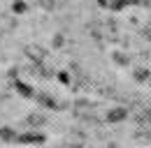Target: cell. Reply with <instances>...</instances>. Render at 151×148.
Instances as JSON below:
<instances>
[{
    "instance_id": "6da1fadb",
    "label": "cell",
    "mask_w": 151,
    "mask_h": 148,
    "mask_svg": "<svg viewBox=\"0 0 151 148\" xmlns=\"http://www.w3.org/2000/svg\"><path fill=\"white\" fill-rule=\"evenodd\" d=\"M126 116H128V111L123 109V107H116L107 113V120L109 123H121V120H126Z\"/></svg>"
},
{
    "instance_id": "7a4b0ae2",
    "label": "cell",
    "mask_w": 151,
    "mask_h": 148,
    "mask_svg": "<svg viewBox=\"0 0 151 148\" xmlns=\"http://www.w3.org/2000/svg\"><path fill=\"white\" fill-rule=\"evenodd\" d=\"M19 141H21V144H42V141H44V137L37 134V132H28V134H21Z\"/></svg>"
},
{
    "instance_id": "3957f363",
    "label": "cell",
    "mask_w": 151,
    "mask_h": 148,
    "mask_svg": "<svg viewBox=\"0 0 151 148\" xmlns=\"http://www.w3.org/2000/svg\"><path fill=\"white\" fill-rule=\"evenodd\" d=\"M26 120H28V125L37 127V125H42V123H44V116H37V113H30V116H28Z\"/></svg>"
},
{
    "instance_id": "277c9868",
    "label": "cell",
    "mask_w": 151,
    "mask_h": 148,
    "mask_svg": "<svg viewBox=\"0 0 151 148\" xmlns=\"http://www.w3.org/2000/svg\"><path fill=\"white\" fill-rule=\"evenodd\" d=\"M0 137H2L5 141H14V139H17V134H14L9 127H2V130H0Z\"/></svg>"
},
{
    "instance_id": "5b68a950",
    "label": "cell",
    "mask_w": 151,
    "mask_h": 148,
    "mask_svg": "<svg viewBox=\"0 0 151 148\" xmlns=\"http://www.w3.org/2000/svg\"><path fill=\"white\" fill-rule=\"evenodd\" d=\"M37 100H40V102H42V104H44V107H51V109L56 107V102H54L51 97H47V95H37Z\"/></svg>"
},
{
    "instance_id": "8992f818",
    "label": "cell",
    "mask_w": 151,
    "mask_h": 148,
    "mask_svg": "<svg viewBox=\"0 0 151 148\" xmlns=\"http://www.w3.org/2000/svg\"><path fill=\"white\" fill-rule=\"evenodd\" d=\"M147 79H149L147 70H135V81H147Z\"/></svg>"
},
{
    "instance_id": "52a82bcc",
    "label": "cell",
    "mask_w": 151,
    "mask_h": 148,
    "mask_svg": "<svg viewBox=\"0 0 151 148\" xmlns=\"http://www.w3.org/2000/svg\"><path fill=\"white\" fill-rule=\"evenodd\" d=\"M17 86H19V90H21L23 97H33V88H28V86H23V83H17Z\"/></svg>"
},
{
    "instance_id": "ba28073f",
    "label": "cell",
    "mask_w": 151,
    "mask_h": 148,
    "mask_svg": "<svg viewBox=\"0 0 151 148\" xmlns=\"http://www.w3.org/2000/svg\"><path fill=\"white\" fill-rule=\"evenodd\" d=\"M14 9H17V12H23L26 7H23V2H17V5H14Z\"/></svg>"
}]
</instances>
